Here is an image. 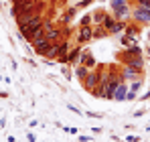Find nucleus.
Returning <instances> with one entry per match:
<instances>
[{
  "instance_id": "obj_2",
  "label": "nucleus",
  "mask_w": 150,
  "mask_h": 142,
  "mask_svg": "<svg viewBox=\"0 0 150 142\" xmlns=\"http://www.w3.org/2000/svg\"><path fill=\"white\" fill-rule=\"evenodd\" d=\"M75 41H77L79 45L91 43V41H93V24H83V26H79V31H77V35H75Z\"/></svg>"
},
{
  "instance_id": "obj_17",
  "label": "nucleus",
  "mask_w": 150,
  "mask_h": 142,
  "mask_svg": "<svg viewBox=\"0 0 150 142\" xmlns=\"http://www.w3.org/2000/svg\"><path fill=\"white\" fill-rule=\"evenodd\" d=\"M103 37H108V31L101 24H93V39H103Z\"/></svg>"
},
{
  "instance_id": "obj_13",
  "label": "nucleus",
  "mask_w": 150,
  "mask_h": 142,
  "mask_svg": "<svg viewBox=\"0 0 150 142\" xmlns=\"http://www.w3.org/2000/svg\"><path fill=\"white\" fill-rule=\"evenodd\" d=\"M89 71H91L89 67H85V65H81V63L73 67V73H75V77H77L79 81H83V79L87 77V73H89Z\"/></svg>"
},
{
  "instance_id": "obj_7",
  "label": "nucleus",
  "mask_w": 150,
  "mask_h": 142,
  "mask_svg": "<svg viewBox=\"0 0 150 142\" xmlns=\"http://www.w3.org/2000/svg\"><path fill=\"white\" fill-rule=\"evenodd\" d=\"M98 83H100V77H98V71H96V69H91L89 73H87V77L81 81V85H83V87H85V92H89V94L96 89V85H98Z\"/></svg>"
},
{
  "instance_id": "obj_16",
  "label": "nucleus",
  "mask_w": 150,
  "mask_h": 142,
  "mask_svg": "<svg viewBox=\"0 0 150 142\" xmlns=\"http://www.w3.org/2000/svg\"><path fill=\"white\" fill-rule=\"evenodd\" d=\"M114 23H116V16H114L112 12H108V14H105V18H103V23H101V26H103L105 31H110V28L114 26Z\"/></svg>"
},
{
  "instance_id": "obj_21",
  "label": "nucleus",
  "mask_w": 150,
  "mask_h": 142,
  "mask_svg": "<svg viewBox=\"0 0 150 142\" xmlns=\"http://www.w3.org/2000/svg\"><path fill=\"white\" fill-rule=\"evenodd\" d=\"M83 24H91V14H85V16L81 18V24H79V26H83Z\"/></svg>"
},
{
  "instance_id": "obj_20",
  "label": "nucleus",
  "mask_w": 150,
  "mask_h": 142,
  "mask_svg": "<svg viewBox=\"0 0 150 142\" xmlns=\"http://www.w3.org/2000/svg\"><path fill=\"white\" fill-rule=\"evenodd\" d=\"M136 6H142V8H148L150 10V0H134Z\"/></svg>"
},
{
  "instance_id": "obj_9",
  "label": "nucleus",
  "mask_w": 150,
  "mask_h": 142,
  "mask_svg": "<svg viewBox=\"0 0 150 142\" xmlns=\"http://www.w3.org/2000/svg\"><path fill=\"white\" fill-rule=\"evenodd\" d=\"M140 73H142V71L134 69V67H130V65H124V67H122V79H130V81L140 79Z\"/></svg>"
},
{
  "instance_id": "obj_18",
  "label": "nucleus",
  "mask_w": 150,
  "mask_h": 142,
  "mask_svg": "<svg viewBox=\"0 0 150 142\" xmlns=\"http://www.w3.org/2000/svg\"><path fill=\"white\" fill-rule=\"evenodd\" d=\"M126 65H130V67H134V69H138V71H142V67H144V59H142V55L140 57H134L130 63H126Z\"/></svg>"
},
{
  "instance_id": "obj_12",
  "label": "nucleus",
  "mask_w": 150,
  "mask_h": 142,
  "mask_svg": "<svg viewBox=\"0 0 150 142\" xmlns=\"http://www.w3.org/2000/svg\"><path fill=\"white\" fill-rule=\"evenodd\" d=\"M105 14H108L105 8H98V10H93V12H91V24H101V23H103V18H105Z\"/></svg>"
},
{
  "instance_id": "obj_14",
  "label": "nucleus",
  "mask_w": 150,
  "mask_h": 142,
  "mask_svg": "<svg viewBox=\"0 0 150 142\" xmlns=\"http://www.w3.org/2000/svg\"><path fill=\"white\" fill-rule=\"evenodd\" d=\"M140 31H142V26L138 28V23H134V21H132V23H126L124 35H130V37H136V35H138Z\"/></svg>"
},
{
  "instance_id": "obj_5",
  "label": "nucleus",
  "mask_w": 150,
  "mask_h": 142,
  "mask_svg": "<svg viewBox=\"0 0 150 142\" xmlns=\"http://www.w3.org/2000/svg\"><path fill=\"white\" fill-rule=\"evenodd\" d=\"M30 45H33V49H35V53H37V55H41V57H43V55L47 53V49L51 47V41L45 37V35H41V37L33 39V41H30Z\"/></svg>"
},
{
  "instance_id": "obj_23",
  "label": "nucleus",
  "mask_w": 150,
  "mask_h": 142,
  "mask_svg": "<svg viewBox=\"0 0 150 142\" xmlns=\"http://www.w3.org/2000/svg\"><path fill=\"white\" fill-rule=\"evenodd\" d=\"M134 97H136V94H134V92H130V89H128V95H126V99H134Z\"/></svg>"
},
{
  "instance_id": "obj_3",
  "label": "nucleus",
  "mask_w": 150,
  "mask_h": 142,
  "mask_svg": "<svg viewBox=\"0 0 150 142\" xmlns=\"http://www.w3.org/2000/svg\"><path fill=\"white\" fill-rule=\"evenodd\" d=\"M130 18L138 24H150V10L142 8V6H136V8H132V16Z\"/></svg>"
},
{
  "instance_id": "obj_6",
  "label": "nucleus",
  "mask_w": 150,
  "mask_h": 142,
  "mask_svg": "<svg viewBox=\"0 0 150 142\" xmlns=\"http://www.w3.org/2000/svg\"><path fill=\"white\" fill-rule=\"evenodd\" d=\"M112 14L116 16V21H126V23H128V18L132 16V8L124 2V4L114 6V8H112Z\"/></svg>"
},
{
  "instance_id": "obj_1",
  "label": "nucleus",
  "mask_w": 150,
  "mask_h": 142,
  "mask_svg": "<svg viewBox=\"0 0 150 142\" xmlns=\"http://www.w3.org/2000/svg\"><path fill=\"white\" fill-rule=\"evenodd\" d=\"M81 51H83V45H75L71 47V51L63 57V59H59V63H63V65H69V67H75V65H79V59H81Z\"/></svg>"
},
{
  "instance_id": "obj_11",
  "label": "nucleus",
  "mask_w": 150,
  "mask_h": 142,
  "mask_svg": "<svg viewBox=\"0 0 150 142\" xmlns=\"http://www.w3.org/2000/svg\"><path fill=\"white\" fill-rule=\"evenodd\" d=\"M43 57L47 61H57V57H59V43H51V47L47 49V53Z\"/></svg>"
},
{
  "instance_id": "obj_10",
  "label": "nucleus",
  "mask_w": 150,
  "mask_h": 142,
  "mask_svg": "<svg viewBox=\"0 0 150 142\" xmlns=\"http://www.w3.org/2000/svg\"><path fill=\"white\" fill-rule=\"evenodd\" d=\"M126 95H128V85H126L124 81H120V83H118V87H116V92H114V99L124 102Z\"/></svg>"
},
{
  "instance_id": "obj_8",
  "label": "nucleus",
  "mask_w": 150,
  "mask_h": 142,
  "mask_svg": "<svg viewBox=\"0 0 150 142\" xmlns=\"http://www.w3.org/2000/svg\"><path fill=\"white\" fill-rule=\"evenodd\" d=\"M79 63L85 65V67H89V69H96V67H98V61H96L93 53H89V51H81V59H79Z\"/></svg>"
},
{
  "instance_id": "obj_22",
  "label": "nucleus",
  "mask_w": 150,
  "mask_h": 142,
  "mask_svg": "<svg viewBox=\"0 0 150 142\" xmlns=\"http://www.w3.org/2000/svg\"><path fill=\"white\" fill-rule=\"evenodd\" d=\"M138 89H140V79H134V83H132V89H130V92H134V94H136Z\"/></svg>"
},
{
  "instance_id": "obj_4",
  "label": "nucleus",
  "mask_w": 150,
  "mask_h": 142,
  "mask_svg": "<svg viewBox=\"0 0 150 142\" xmlns=\"http://www.w3.org/2000/svg\"><path fill=\"white\" fill-rule=\"evenodd\" d=\"M140 55H142V49H140V45H134V47L124 49V51L118 55V59H120V63H122V65H126V63H130L134 57H140Z\"/></svg>"
},
{
  "instance_id": "obj_19",
  "label": "nucleus",
  "mask_w": 150,
  "mask_h": 142,
  "mask_svg": "<svg viewBox=\"0 0 150 142\" xmlns=\"http://www.w3.org/2000/svg\"><path fill=\"white\" fill-rule=\"evenodd\" d=\"M136 45V37H130V35H124L122 37V47L128 49V47H134Z\"/></svg>"
},
{
  "instance_id": "obj_25",
  "label": "nucleus",
  "mask_w": 150,
  "mask_h": 142,
  "mask_svg": "<svg viewBox=\"0 0 150 142\" xmlns=\"http://www.w3.org/2000/svg\"><path fill=\"white\" fill-rule=\"evenodd\" d=\"M89 140H91L89 136H81V138H79V142H89Z\"/></svg>"
},
{
  "instance_id": "obj_15",
  "label": "nucleus",
  "mask_w": 150,
  "mask_h": 142,
  "mask_svg": "<svg viewBox=\"0 0 150 142\" xmlns=\"http://www.w3.org/2000/svg\"><path fill=\"white\" fill-rule=\"evenodd\" d=\"M124 28H126V21H116V23H114V26L108 31V35H118V33H124Z\"/></svg>"
},
{
  "instance_id": "obj_24",
  "label": "nucleus",
  "mask_w": 150,
  "mask_h": 142,
  "mask_svg": "<svg viewBox=\"0 0 150 142\" xmlns=\"http://www.w3.org/2000/svg\"><path fill=\"white\" fill-rule=\"evenodd\" d=\"M126 142H138V138H136V136H128V138H126Z\"/></svg>"
}]
</instances>
